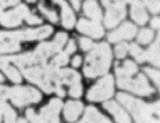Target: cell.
I'll return each mask as SVG.
<instances>
[{
    "mask_svg": "<svg viewBox=\"0 0 160 123\" xmlns=\"http://www.w3.org/2000/svg\"><path fill=\"white\" fill-rule=\"evenodd\" d=\"M78 123H85V122H84V121H80V122H78Z\"/></svg>",
    "mask_w": 160,
    "mask_h": 123,
    "instance_id": "bcb514c9",
    "label": "cell"
},
{
    "mask_svg": "<svg viewBox=\"0 0 160 123\" xmlns=\"http://www.w3.org/2000/svg\"><path fill=\"white\" fill-rule=\"evenodd\" d=\"M26 20L29 23V24H41V18H38L37 15H34V14H32V13H29V15L26 18Z\"/></svg>",
    "mask_w": 160,
    "mask_h": 123,
    "instance_id": "d590c367",
    "label": "cell"
},
{
    "mask_svg": "<svg viewBox=\"0 0 160 123\" xmlns=\"http://www.w3.org/2000/svg\"><path fill=\"white\" fill-rule=\"evenodd\" d=\"M38 9L42 12V14H45V17L50 20V22H52V23H57V14L55 13V10L47 9L43 4H39V5H38Z\"/></svg>",
    "mask_w": 160,
    "mask_h": 123,
    "instance_id": "4316f807",
    "label": "cell"
},
{
    "mask_svg": "<svg viewBox=\"0 0 160 123\" xmlns=\"http://www.w3.org/2000/svg\"><path fill=\"white\" fill-rule=\"evenodd\" d=\"M79 42H80V47H82L83 51H89V50H92L93 46H94L93 42H92L90 39H88V38H80Z\"/></svg>",
    "mask_w": 160,
    "mask_h": 123,
    "instance_id": "836d02e7",
    "label": "cell"
},
{
    "mask_svg": "<svg viewBox=\"0 0 160 123\" xmlns=\"http://www.w3.org/2000/svg\"><path fill=\"white\" fill-rule=\"evenodd\" d=\"M103 5L107 9H117V8H125L128 0H102Z\"/></svg>",
    "mask_w": 160,
    "mask_h": 123,
    "instance_id": "d4e9b609",
    "label": "cell"
},
{
    "mask_svg": "<svg viewBox=\"0 0 160 123\" xmlns=\"http://www.w3.org/2000/svg\"><path fill=\"white\" fill-rule=\"evenodd\" d=\"M127 48H128L127 43H119V45H117L116 50H114L116 51V56L118 58H123L126 56V53H127Z\"/></svg>",
    "mask_w": 160,
    "mask_h": 123,
    "instance_id": "4dcf8cb0",
    "label": "cell"
},
{
    "mask_svg": "<svg viewBox=\"0 0 160 123\" xmlns=\"http://www.w3.org/2000/svg\"><path fill=\"white\" fill-rule=\"evenodd\" d=\"M127 51H130L131 56L137 61L138 64L145 62V51L140 48L138 45H136V43H131V45H128Z\"/></svg>",
    "mask_w": 160,
    "mask_h": 123,
    "instance_id": "603a6c76",
    "label": "cell"
},
{
    "mask_svg": "<svg viewBox=\"0 0 160 123\" xmlns=\"http://www.w3.org/2000/svg\"><path fill=\"white\" fill-rule=\"evenodd\" d=\"M80 65H82V57H80V56H75L72 58V66L74 67H78Z\"/></svg>",
    "mask_w": 160,
    "mask_h": 123,
    "instance_id": "f35d334b",
    "label": "cell"
},
{
    "mask_svg": "<svg viewBox=\"0 0 160 123\" xmlns=\"http://www.w3.org/2000/svg\"><path fill=\"white\" fill-rule=\"evenodd\" d=\"M26 114H27V118H28L32 123H37V114L34 113L33 109H27Z\"/></svg>",
    "mask_w": 160,
    "mask_h": 123,
    "instance_id": "8d00e7d4",
    "label": "cell"
},
{
    "mask_svg": "<svg viewBox=\"0 0 160 123\" xmlns=\"http://www.w3.org/2000/svg\"><path fill=\"white\" fill-rule=\"evenodd\" d=\"M69 94H70L72 98H79V96H82V94H83V88H82V85H80V83L70 85Z\"/></svg>",
    "mask_w": 160,
    "mask_h": 123,
    "instance_id": "f546056e",
    "label": "cell"
},
{
    "mask_svg": "<svg viewBox=\"0 0 160 123\" xmlns=\"http://www.w3.org/2000/svg\"><path fill=\"white\" fill-rule=\"evenodd\" d=\"M144 3L146 4V7L151 13H159V9H160L159 0H144Z\"/></svg>",
    "mask_w": 160,
    "mask_h": 123,
    "instance_id": "1f68e13d",
    "label": "cell"
},
{
    "mask_svg": "<svg viewBox=\"0 0 160 123\" xmlns=\"http://www.w3.org/2000/svg\"><path fill=\"white\" fill-rule=\"evenodd\" d=\"M83 103L80 101H68L64 108V116L68 122H75L83 112Z\"/></svg>",
    "mask_w": 160,
    "mask_h": 123,
    "instance_id": "2e32d148",
    "label": "cell"
},
{
    "mask_svg": "<svg viewBox=\"0 0 160 123\" xmlns=\"http://www.w3.org/2000/svg\"><path fill=\"white\" fill-rule=\"evenodd\" d=\"M137 66L133 61H125L121 66H116V75L118 76H132L136 75Z\"/></svg>",
    "mask_w": 160,
    "mask_h": 123,
    "instance_id": "44dd1931",
    "label": "cell"
},
{
    "mask_svg": "<svg viewBox=\"0 0 160 123\" xmlns=\"http://www.w3.org/2000/svg\"><path fill=\"white\" fill-rule=\"evenodd\" d=\"M19 3V0H0V13L2 10L7 7H12V5H15Z\"/></svg>",
    "mask_w": 160,
    "mask_h": 123,
    "instance_id": "e575fe53",
    "label": "cell"
},
{
    "mask_svg": "<svg viewBox=\"0 0 160 123\" xmlns=\"http://www.w3.org/2000/svg\"><path fill=\"white\" fill-rule=\"evenodd\" d=\"M131 17L137 24H145L148 22V13L144 8V4L140 0H133L131 4Z\"/></svg>",
    "mask_w": 160,
    "mask_h": 123,
    "instance_id": "9a60e30c",
    "label": "cell"
},
{
    "mask_svg": "<svg viewBox=\"0 0 160 123\" xmlns=\"http://www.w3.org/2000/svg\"><path fill=\"white\" fill-rule=\"evenodd\" d=\"M117 85L121 89L136 93V94L142 95V96L151 95L154 93V89L149 85L146 77L142 74L136 75V77L133 75L132 76H118L117 77Z\"/></svg>",
    "mask_w": 160,
    "mask_h": 123,
    "instance_id": "5b68a950",
    "label": "cell"
},
{
    "mask_svg": "<svg viewBox=\"0 0 160 123\" xmlns=\"http://www.w3.org/2000/svg\"><path fill=\"white\" fill-rule=\"evenodd\" d=\"M136 31L137 29L132 23L126 22L118 29H116V31H113V32H111L108 34V41L109 42L116 43V42H121L122 39H131V38L135 37Z\"/></svg>",
    "mask_w": 160,
    "mask_h": 123,
    "instance_id": "30bf717a",
    "label": "cell"
},
{
    "mask_svg": "<svg viewBox=\"0 0 160 123\" xmlns=\"http://www.w3.org/2000/svg\"><path fill=\"white\" fill-rule=\"evenodd\" d=\"M114 91V80L112 75H106L98 83L90 88L87 98L90 101H102L113 95Z\"/></svg>",
    "mask_w": 160,
    "mask_h": 123,
    "instance_id": "52a82bcc",
    "label": "cell"
},
{
    "mask_svg": "<svg viewBox=\"0 0 160 123\" xmlns=\"http://www.w3.org/2000/svg\"><path fill=\"white\" fill-rule=\"evenodd\" d=\"M85 123H112L108 118L102 116L94 107H88L85 111V116L83 119Z\"/></svg>",
    "mask_w": 160,
    "mask_h": 123,
    "instance_id": "ffe728a7",
    "label": "cell"
},
{
    "mask_svg": "<svg viewBox=\"0 0 160 123\" xmlns=\"http://www.w3.org/2000/svg\"><path fill=\"white\" fill-rule=\"evenodd\" d=\"M27 2H29V3H34L36 0H27Z\"/></svg>",
    "mask_w": 160,
    "mask_h": 123,
    "instance_id": "f6af8a7d",
    "label": "cell"
},
{
    "mask_svg": "<svg viewBox=\"0 0 160 123\" xmlns=\"http://www.w3.org/2000/svg\"><path fill=\"white\" fill-rule=\"evenodd\" d=\"M117 99L131 112L136 123H159L156 118H154V114H159V103L146 104L142 100L123 93H119Z\"/></svg>",
    "mask_w": 160,
    "mask_h": 123,
    "instance_id": "277c9868",
    "label": "cell"
},
{
    "mask_svg": "<svg viewBox=\"0 0 160 123\" xmlns=\"http://www.w3.org/2000/svg\"><path fill=\"white\" fill-rule=\"evenodd\" d=\"M58 67L51 64H38L22 69L23 75L31 83L38 85L46 93H56L58 96H64L65 90L58 83Z\"/></svg>",
    "mask_w": 160,
    "mask_h": 123,
    "instance_id": "6da1fadb",
    "label": "cell"
},
{
    "mask_svg": "<svg viewBox=\"0 0 160 123\" xmlns=\"http://www.w3.org/2000/svg\"><path fill=\"white\" fill-rule=\"evenodd\" d=\"M58 83L61 85H72L80 83V75L71 70V69H65V70H58Z\"/></svg>",
    "mask_w": 160,
    "mask_h": 123,
    "instance_id": "ac0fdd59",
    "label": "cell"
},
{
    "mask_svg": "<svg viewBox=\"0 0 160 123\" xmlns=\"http://www.w3.org/2000/svg\"><path fill=\"white\" fill-rule=\"evenodd\" d=\"M126 17L125 8H117V9H107V14L104 18V24L107 28L116 27L121 20H123Z\"/></svg>",
    "mask_w": 160,
    "mask_h": 123,
    "instance_id": "5bb4252c",
    "label": "cell"
},
{
    "mask_svg": "<svg viewBox=\"0 0 160 123\" xmlns=\"http://www.w3.org/2000/svg\"><path fill=\"white\" fill-rule=\"evenodd\" d=\"M103 107L116 118V121L118 123H132L130 116L121 108V106L118 103H116V101H106L103 104Z\"/></svg>",
    "mask_w": 160,
    "mask_h": 123,
    "instance_id": "7c38bea8",
    "label": "cell"
},
{
    "mask_svg": "<svg viewBox=\"0 0 160 123\" xmlns=\"http://www.w3.org/2000/svg\"><path fill=\"white\" fill-rule=\"evenodd\" d=\"M2 117H3V113L0 112V122H2Z\"/></svg>",
    "mask_w": 160,
    "mask_h": 123,
    "instance_id": "ee69618b",
    "label": "cell"
},
{
    "mask_svg": "<svg viewBox=\"0 0 160 123\" xmlns=\"http://www.w3.org/2000/svg\"><path fill=\"white\" fill-rule=\"evenodd\" d=\"M84 13L87 17L92 18L94 22H99L102 19V10L95 0H87L84 3Z\"/></svg>",
    "mask_w": 160,
    "mask_h": 123,
    "instance_id": "d6986e66",
    "label": "cell"
},
{
    "mask_svg": "<svg viewBox=\"0 0 160 123\" xmlns=\"http://www.w3.org/2000/svg\"><path fill=\"white\" fill-rule=\"evenodd\" d=\"M154 38V32L151 29H141L137 34V41L141 45H146V43H150V41H152Z\"/></svg>",
    "mask_w": 160,
    "mask_h": 123,
    "instance_id": "cb8c5ba5",
    "label": "cell"
},
{
    "mask_svg": "<svg viewBox=\"0 0 160 123\" xmlns=\"http://www.w3.org/2000/svg\"><path fill=\"white\" fill-rule=\"evenodd\" d=\"M0 69H2L5 75L15 84H19L22 81V76L19 74V71L12 65V62L9 61V57L7 56H0Z\"/></svg>",
    "mask_w": 160,
    "mask_h": 123,
    "instance_id": "4fadbf2b",
    "label": "cell"
},
{
    "mask_svg": "<svg viewBox=\"0 0 160 123\" xmlns=\"http://www.w3.org/2000/svg\"><path fill=\"white\" fill-rule=\"evenodd\" d=\"M15 123H27V121H24V119H18Z\"/></svg>",
    "mask_w": 160,
    "mask_h": 123,
    "instance_id": "b9f144b4",
    "label": "cell"
},
{
    "mask_svg": "<svg viewBox=\"0 0 160 123\" xmlns=\"http://www.w3.org/2000/svg\"><path fill=\"white\" fill-rule=\"evenodd\" d=\"M52 33V27L45 26L37 29H23L17 32H0V52L10 53L21 50V41L45 39Z\"/></svg>",
    "mask_w": 160,
    "mask_h": 123,
    "instance_id": "7a4b0ae2",
    "label": "cell"
},
{
    "mask_svg": "<svg viewBox=\"0 0 160 123\" xmlns=\"http://www.w3.org/2000/svg\"><path fill=\"white\" fill-rule=\"evenodd\" d=\"M111 61H112V52L108 43L102 42L93 46L92 51L85 58V65H84L85 76L97 77L104 75L111 66Z\"/></svg>",
    "mask_w": 160,
    "mask_h": 123,
    "instance_id": "3957f363",
    "label": "cell"
},
{
    "mask_svg": "<svg viewBox=\"0 0 160 123\" xmlns=\"http://www.w3.org/2000/svg\"><path fill=\"white\" fill-rule=\"evenodd\" d=\"M144 71L152 79V81L156 84V86H159V72L156 71V70H154V69H151V67H145L144 69Z\"/></svg>",
    "mask_w": 160,
    "mask_h": 123,
    "instance_id": "d6a6232c",
    "label": "cell"
},
{
    "mask_svg": "<svg viewBox=\"0 0 160 123\" xmlns=\"http://www.w3.org/2000/svg\"><path fill=\"white\" fill-rule=\"evenodd\" d=\"M3 116H4V122L5 123H14L15 121V112L13 111V108L10 106H7L5 109L3 111Z\"/></svg>",
    "mask_w": 160,
    "mask_h": 123,
    "instance_id": "f1b7e54d",
    "label": "cell"
},
{
    "mask_svg": "<svg viewBox=\"0 0 160 123\" xmlns=\"http://www.w3.org/2000/svg\"><path fill=\"white\" fill-rule=\"evenodd\" d=\"M9 95V88L7 86H0V112L3 113V111L5 109L7 104V99Z\"/></svg>",
    "mask_w": 160,
    "mask_h": 123,
    "instance_id": "83f0119b",
    "label": "cell"
},
{
    "mask_svg": "<svg viewBox=\"0 0 160 123\" xmlns=\"http://www.w3.org/2000/svg\"><path fill=\"white\" fill-rule=\"evenodd\" d=\"M62 107L60 99H52L50 103L41 109V113L37 114V123H58V112Z\"/></svg>",
    "mask_w": 160,
    "mask_h": 123,
    "instance_id": "9c48e42d",
    "label": "cell"
},
{
    "mask_svg": "<svg viewBox=\"0 0 160 123\" xmlns=\"http://www.w3.org/2000/svg\"><path fill=\"white\" fill-rule=\"evenodd\" d=\"M145 61H149L154 66H159V38L145 52Z\"/></svg>",
    "mask_w": 160,
    "mask_h": 123,
    "instance_id": "7402d4cb",
    "label": "cell"
},
{
    "mask_svg": "<svg viewBox=\"0 0 160 123\" xmlns=\"http://www.w3.org/2000/svg\"><path fill=\"white\" fill-rule=\"evenodd\" d=\"M4 80V77H3V75L2 74H0V81H3Z\"/></svg>",
    "mask_w": 160,
    "mask_h": 123,
    "instance_id": "7bdbcfd3",
    "label": "cell"
},
{
    "mask_svg": "<svg viewBox=\"0 0 160 123\" xmlns=\"http://www.w3.org/2000/svg\"><path fill=\"white\" fill-rule=\"evenodd\" d=\"M159 18H152L151 19V26H152V28H159Z\"/></svg>",
    "mask_w": 160,
    "mask_h": 123,
    "instance_id": "ab89813d",
    "label": "cell"
},
{
    "mask_svg": "<svg viewBox=\"0 0 160 123\" xmlns=\"http://www.w3.org/2000/svg\"><path fill=\"white\" fill-rule=\"evenodd\" d=\"M78 31L85 33L93 38H101L103 36V27L99 24V22H89L85 19H80L78 22Z\"/></svg>",
    "mask_w": 160,
    "mask_h": 123,
    "instance_id": "8fae6325",
    "label": "cell"
},
{
    "mask_svg": "<svg viewBox=\"0 0 160 123\" xmlns=\"http://www.w3.org/2000/svg\"><path fill=\"white\" fill-rule=\"evenodd\" d=\"M56 4L62 8V26L65 28H72L75 24V15L65 0H53Z\"/></svg>",
    "mask_w": 160,
    "mask_h": 123,
    "instance_id": "e0dca14e",
    "label": "cell"
},
{
    "mask_svg": "<svg viewBox=\"0 0 160 123\" xmlns=\"http://www.w3.org/2000/svg\"><path fill=\"white\" fill-rule=\"evenodd\" d=\"M68 61H69V55L66 52H57V55L55 56V58L52 60V64L57 67L60 66H64L68 64Z\"/></svg>",
    "mask_w": 160,
    "mask_h": 123,
    "instance_id": "484cf974",
    "label": "cell"
},
{
    "mask_svg": "<svg viewBox=\"0 0 160 123\" xmlns=\"http://www.w3.org/2000/svg\"><path fill=\"white\" fill-rule=\"evenodd\" d=\"M70 2H71V4L74 5V8H75L76 10L80 8V0H70Z\"/></svg>",
    "mask_w": 160,
    "mask_h": 123,
    "instance_id": "60d3db41",
    "label": "cell"
},
{
    "mask_svg": "<svg viewBox=\"0 0 160 123\" xmlns=\"http://www.w3.org/2000/svg\"><path fill=\"white\" fill-rule=\"evenodd\" d=\"M76 50V45H75V41H69V43H68V47H66V53L70 55L74 51Z\"/></svg>",
    "mask_w": 160,
    "mask_h": 123,
    "instance_id": "74e56055",
    "label": "cell"
},
{
    "mask_svg": "<svg viewBox=\"0 0 160 123\" xmlns=\"http://www.w3.org/2000/svg\"><path fill=\"white\" fill-rule=\"evenodd\" d=\"M28 15L29 10L26 5H18L10 12L0 13V24H3L4 27H18L22 23V19H26Z\"/></svg>",
    "mask_w": 160,
    "mask_h": 123,
    "instance_id": "ba28073f",
    "label": "cell"
},
{
    "mask_svg": "<svg viewBox=\"0 0 160 123\" xmlns=\"http://www.w3.org/2000/svg\"><path fill=\"white\" fill-rule=\"evenodd\" d=\"M8 98H10L15 107L21 108L29 103H38L42 95L38 90L31 86H14V88H9Z\"/></svg>",
    "mask_w": 160,
    "mask_h": 123,
    "instance_id": "8992f818",
    "label": "cell"
}]
</instances>
